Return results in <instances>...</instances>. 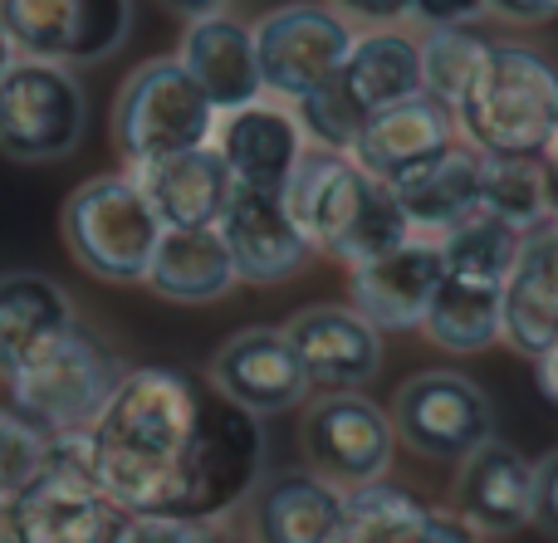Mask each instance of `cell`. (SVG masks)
<instances>
[{"label":"cell","mask_w":558,"mask_h":543,"mask_svg":"<svg viewBox=\"0 0 558 543\" xmlns=\"http://www.w3.org/2000/svg\"><path fill=\"white\" fill-rule=\"evenodd\" d=\"M235 525L251 543H343L348 495L304 466L265 470L235 509Z\"/></svg>","instance_id":"obj_14"},{"label":"cell","mask_w":558,"mask_h":543,"mask_svg":"<svg viewBox=\"0 0 558 543\" xmlns=\"http://www.w3.org/2000/svg\"><path fill=\"white\" fill-rule=\"evenodd\" d=\"M475 186H481V152H471L456 137L436 162H426L422 172H412L407 182L387 186V192L397 196L412 235H432L436 240L446 225L465 221L475 211Z\"/></svg>","instance_id":"obj_27"},{"label":"cell","mask_w":558,"mask_h":543,"mask_svg":"<svg viewBox=\"0 0 558 543\" xmlns=\"http://www.w3.org/2000/svg\"><path fill=\"white\" fill-rule=\"evenodd\" d=\"M0 29L20 59L88 69L128 45L133 0H0Z\"/></svg>","instance_id":"obj_11"},{"label":"cell","mask_w":558,"mask_h":543,"mask_svg":"<svg viewBox=\"0 0 558 543\" xmlns=\"http://www.w3.org/2000/svg\"><path fill=\"white\" fill-rule=\"evenodd\" d=\"M387 427L422 460L461 466L475 446H485V441L495 436V402H490V392L475 378H465V372L426 368V372H412V378L392 392Z\"/></svg>","instance_id":"obj_9"},{"label":"cell","mask_w":558,"mask_h":543,"mask_svg":"<svg viewBox=\"0 0 558 543\" xmlns=\"http://www.w3.org/2000/svg\"><path fill=\"white\" fill-rule=\"evenodd\" d=\"M206 529L211 525L182 515H123L113 543H202Z\"/></svg>","instance_id":"obj_34"},{"label":"cell","mask_w":558,"mask_h":543,"mask_svg":"<svg viewBox=\"0 0 558 543\" xmlns=\"http://www.w3.org/2000/svg\"><path fill=\"white\" fill-rule=\"evenodd\" d=\"M299 451L304 470L338 490H363L387 480L397 456V436L387 427V411L367 392H324L304 407L299 421Z\"/></svg>","instance_id":"obj_12"},{"label":"cell","mask_w":558,"mask_h":543,"mask_svg":"<svg viewBox=\"0 0 558 543\" xmlns=\"http://www.w3.org/2000/svg\"><path fill=\"white\" fill-rule=\"evenodd\" d=\"M118 525L123 515L78 470L69 441H54L49 466L0 499V543H113Z\"/></svg>","instance_id":"obj_10"},{"label":"cell","mask_w":558,"mask_h":543,"mask_svg":"<svg viewBox=\"0 0 558 543\" xmlns=\"http://www.w3.org/2000/svg\"><path fill=\"white\" fill-rule=\"evenodd\" d=\"M490 15H500L505 25H549L558 15V0H485Z\"/></svg>","instance_id":"obj_38"},{"label":"cell","mask_w":558,"mask_h":543,"mask_svg":"<svg viewBox=\"0 0 558 543\" xmlns=\"http://www.w3.org/2000/svg\"><path fill=\"white\" fill-rule=\"evenodd\" d=\"M490 49V39L475 25H436L416 39V59H422V88L441 103H456L465 88V78L475 74L481 54Z\"/></svg>","instance_id":"obj_32"},{"label":"cell","mask_w":558,"mask_h":543,"mask_svg":"<svg viewBox=\"0 0 558 543\" xmlns=\"http://www.w3.org/2000/svg\"><path fill=\"white\" fill-rule=\"evenodd\" d=\"M530 525L558 539V451H544L530 470Z\"/></svg>","instance_id":"obj_35"},{"label":"cell","mask_w":558,"mask_h":543,"mask_svg":"<svg viewBox=\"0 0 558 543\" xmlns=\"http://www.w3.org/2000/svg\"><path fill=\"white\" fill-rule=\"evenodd\" d=\"M416 543H481L471 534V529L461 525V519L451 515V509H432V515H426V529H422V539Z\"/></svg>","instance_id":"obj_39"},{"label":"cell","mask_w":558,"mask_h":543,"mask_svg":"<svg viewBox=\"0 0 558 543\" xmlns=\"http://www.w3.org/2000/svg\"><path fill=\"white\" fill-rule=\"evenodd\" d=\"M530 470L534 460L520 446L490 436L456 466L451 515L475 539H510L530 529Z\"/></svg>","instance_id":"obj_20"},{"label":"cell","mask_w":558,"mask_h":543,"mask_svg":"<svg viewBox=\"0 0 558 543\" xmlns=\"http://www.w3.org/2000/svg\"><path fill=\"white\" fill-rule=\"evenodd\" d=\"M422 333L446 353H481L500 343V284L441 274L422 313Z\"/></svg>","instance_id":"obj_28"},{"label":"cell","mask_w":558,"mask_h":543,"mask_svg":"<svg viewBox=\"0 0 558 543\" xmlns=\"http://www.w3.org/2000/svg\"><path fill=\"white\" fill-rule=\"evenodd\" d=\"M446 264L432 235H407L402 245L348 270V309L377 333H412L441 284Z\"/></svg>","instance_id":"obj_16"},{"label":"cell","mask_w":558,"mask_h":543,"mask_svg":"<svg viewBox=\"0 0 558 543\" xmlns=\"http://www.w3.org/2000/svg\"><path fill=\"white\" fill-rule=\"evenodd\" d=\"M88 94L74 69L15 59L0 74V157L10 162H64L84 147Z\"/></svg>","instance_id":"obj_7"},{"label":"cell","mask_w":558,"mask_h":543,"mask_svg":"<svg viewBox=\"0 0 558 543\" xmlns=\"http://www.w3.org/2000/svg\"><path fill=\"white\" fill-rule=\"evenodd\" d=\"M202 543H251V539L241 534V525H235V519H221V525H211V529H206Z\"/></svg>","instance_id":"obj_41"},{"label":"cell","mask_w":558,"mask_h":543,"mask_svg":"<svg viewBox=\"0 0 558 543\" xmlns=\"http://www.w3.org/2000/svg\"><path fill=\"white\" fill-rule=\"evenodd\" d=\"M216 108L206 94L186 78L177 54L147 59L123 78L113 98V152L123 172H143V166L162 162V157L206 147L216 133Z\"/></svg>","instance_id":"obj_6"},{"label":"cell","mask_w":558,"mask_h":543,"mask_svg":"<svg viewBox=\"0 0 558 543\" xmlns=\"http://www.w3.org/2000/svg\"><path fill=\"white\" fill-rule=\"evenodd\" d=\"M353 29H392L407 20V0H324Z\"/></svg>","instance_id":"obj_36"},{"label":"cell","mask_w":558,"mask_h":543,"mask_svg":"<svg viewBox=\"0 0 558 543\" xmlns=\"http://www.w3.org/2000/svg\"><path fill=\"white\" fill-rule=\"evenodd\" d=\"M481 15H485V0H407V20H422L426 29L475 25Z\"/></svg>","instance_id":"obj_37"},{"label":"cell","mask_w":558,"mask_h":543,"mask_svg":"<svg viewBox=\"0 0 558 543\" xmlns=\"http://www.w3.org/2000/svg\"><path fill=\"white\" fill-rule=\"evenodd\" d=\"M78 319L74 294L39 270L0 274V382L39 358Z\"/></svg>","instance_id":"obj_24"},{"label":"cell","mask_w":558,"mask_h":543,"mask_svg":"<svg viewBox=\"0 0 558 543\" xmlns=\"http://www.w3.org/2000/svg\"><path fill=\"white\" fill-rule=\"evenodd\" d=\"M15 59H20V54H15V45H10V35L0 29V74H5V69L15 64Z\"/></svg>","instance_id":"obj_42"},{"label":"cell","mask_w":558,"mask_h":543,"mask_svg":"<svg viewBox=\"0 0 558 543\" xmlns=\"http://www.w3.org/2000/svg\"><path fill=\"white\" fill-rule=\"evenodd\" d=\"M338 98L353 108L357 118L377 113L387 103H402V98L422 94V59H416V39L402 25L392 29H367L353 39L343 69L333 78Z\"/></svg>","instance_id":"obj_25"},{"label":"cell","mask_w":558,"mask_h":543,"mask_svg":"<svg viewBox=\"0 0 558 543\" xmlns=\"http://www.w3.org/2000/svg\"><path fill=\"white\" fill-rule=\"evenodd\" d=\"M451 143H456L451 103H441V98H432L422 88V94L402 98V103H387V108H377V113H367L348 157H353L373 182L397 186L412 172H422L426 162H436Z\"/></svg>","instance_id":"obj_17"},{"label":"cell","mask_w":558,"mask_h":543,"mask_svg":"<svg viewBox=\"0 0 558 543\" xmlns=\"http://www.w3.org/2000/svg\"><path fill=\"white\" fill-rule=\"evenodd\" d=\"M143 284L167 304L202 309L235 289V270L216 231H162Z\"/></svg>","instance_id":"obj_26"},{"label":"cell","mask_w":558,"mask_h":543,"mask_svg":"<svg viewBox=\"0 0 558 543\" xmlns=\"http://www.w3.org/2000/svg\"><path fill=\"white\" fill-rule=\"evenodd\" d=\"M260 88L275 103H304L338 78L357 29L324 0H294L251 25Z\"/></svg>","instance_id":"obj_8"},{"label":"cell","mask_w":558,"mask_h":543,"mask_svg":"<svg viewBox=\"0 0 558 543\" xmlns=\"http://www.w3.org/2000/svg\"><path fill=\"white\" fill-rule=\"evenodd\" d=\"M500 338L520 358H558V221L534 225L500 284Z\"/></svg>","instance_id":"obj_21"},{"label":"cell","mask_w":558,"mask_h":543,"mask_svg":"<svg viewBox=\"0 0 558 543\" xmlns=\"http://www.w3.org/2000/svg\"><path fill=\"white\" fill-rule=\"evenodd\" d=\"M520 245H524V231L485 215L481 206H475L465 221L446 225V231L436 235V250H441L446 274H471V280H490V284H505Z\"/></svg>","instance_id":"obj_30"},{"label":"cell","mask_w":558,"mask_h":543,"mask_svg":"<svg viewBox=\"0 0 558 543\" xmlns=\"http://www.w3.org/2000/svg\"><path fill=\"white\" fill-rule=\"evenodd\" d=\"M157 5L172 10V15H182L186 25H192V20H202V15H221L231 0H157Z\"/></svg>","instance_id":"obj_40"},{"label":"cell","mask_w":558,"mask_h":543,"mask_svg":"<svg viewBox=\"0 0 558 543\" xmlns=\"http://www.w3.org/2000/svg\"><path fill=\"white\" fill-rule=\"evenodd\" d=\"M475 206L495 221L514 225L530 235L534 225L554 221V196H549V162H514V157H481V186H475Z\"/></svg>","instance_id":"obj_29"},{"label":"cell","mask_w":558,"mask_h":543,"mask_svg":"<svg viewBox=\"0 0 558 543\" xmlns=\"http://www.w3.org/2000/svg\"><path fill=\"white\" fill-rule=\"evenodd\" d=\"M211 147L241 192L279 196L289 172H294L299 152H304V133H299V118L289 103L255 98V103L231 108V113L216 118Z\"/></svg>","instance_id":"obj_19"},{"label":"cell","mask_w":558,"mask_h":543,"mask_svg":"<svg viewBox=\"0 0 558 543\" xmlns=\"http://www.w3.org/2000/svg\"><path fill=\"white\" fill-rule=\"evenodd\" d=\"M206 382L221 402L251 411V417H284V411L304 407L308 382L299 368L294 343L284 329H241L211 353L206 362Z\"/></svg>","instance_id":"obj_13"},{"label":"cell","mask_w":558,"mask_h":543,"mask_svg":"<svg viewBox=\"0 0 558 543\" xmlns=\"http://www.w3.org/2000/svg\"><path fill=\"white\" fill-rule=\"evenodd\" d=\"M348 495V529L343 543H416L426 529L432 505L412 495V490L392 485V480H373L363 490H343Z\"/></svg>","instance_id":"obj_31"},{"label":"cell","mask_w":558,"mask_h":543,"mask_svg":"<svg viewBox=\"0 0 558 543\" xmlns=\"http://www.w3.org/2000/svg\"><path fill=\"white\" fill-rule=\"evenodd\" d=\"M451 118L471 152L549 162L558 143V78L549 54L520 39H490L451 103Z\"/></svg>","instance_id":"obj_2"},{"label":"cell","mask_w":558,"mask_h":543,"mask_svg":"<svg viewBox=\"0 0 558 543\" xmlns=\"http://www.w3.org/2000/svg\"><path fill=\"white\" fill-rule=\"evenodd\" d=\"M216 235L231 255L235 284H284L304 274L314 260V245L289 221L284 196L270 192H241L235 186L221 221H216Z\"/></svg>","instance_id":"obj_18"},{"label":"cell","mask_w":558,"mask_h":543,"mask_svg":"<svg viewBox=\"0 0 558 543\" xmlns=\"http://www.w3.org/2000/svg\"><path fill=\"white\" fill-rule=\"evenodd\" d=\"M143 186L153 215L162 221V231H216L226 201H231L235 182L226 172V162L216 157V147H192V152L162 157V162L133 172Z\"/></svg>","instance_id":"obj_23"},{"label":"cell","mask_w":558,"mask_h":543,"mask_svg":"<svg viewBox=\"0 0 558 543\" xmlns=\"http://www.w3.org/2000/svg\"><path fill=\"white\" fill-rule=\"evenodd\" d=\"M59 235L78 270L108 284H143L147 260L162 240V221L153 215L133 172H104L78 182L64 196Z\"/></svg>","instance_id":"obj_5"},{"label":"cell","mask_w":558,"mask_h":543,"mask_svg":"<svg viewBox=\"0 0 558 543\" xmlns=\"http://www.w3.org/2000/svg\"><path fill=\"white\" fill-rule=\"evenodd\" d=\"M177 64L186 69V78L202 88L216 113H231V108H245V103H255V98H265L260 69H255L251 25L226 15V10L186 25Z\"/></svg>","instance_id":"obj_22"},{"label":"cell","mask_w":558,"mask_h":543,"mask_svg":"<svg viewBox=\"0 0 558 543\" xmlns=\"http://www.w3.org/2000/svg\"><path fill=\"white\" fill-rule=\"evenodd\" d=\"M206 387L182 368H128L84 436H69L78 470L118 515H172Z\"/></svg>","instance_id":"obj_1"},{"label":"cell","mask_w":558,"mask_h":543,"mask_svg":"<svg viewBox=\"0 0 558 543\" xmlns=\"http://www.w3.org/2000/svg\"><path fill=\"white\" fill-rule=\"evenodd\" d=\"M49 456H54V436L20 417L15 407H0V499L25 490L49 466Z\"/></svg>","instance_id":"obj_33"},{"label":"cell","mask_w":558,"mask_h":543,"mask_svg":"<svg viewBox=\"0 0 558 543\" xmlns=\"http://www.w3.org/2000/svg\"><path fill=\"white\" fill-rule=\"evenodd\" d=\"M304 368L308 397L324 392H363L383 372V333L357 319L348 304H308L284 323Z\"/></svg>","instance_id":"obj_15"},{"label":"cell","mask_w":558,"mask_h":543,"mask_svg":"<svg viewBox=\"0 0 558 543\" xmlns=\"http://www.w3.org/2000/svg\"><path fill=\"white\" fill-rule=\"evenodd\" d=\"M279 196H284L289 221L314 245V255H328L348 270L412 235L397 196L383 182H373L348 152H333V147L304 143Z\"/></svg>","instance_id":"obj_3"},{"label":"cell","mask_w":558,"mask_h":543,"mask_svg":"<svg viewBox=\"0 0 558 543\" xmlns=\"http://www.w3.org/2000/svg\"><path fill=\"white\" fill-rule=\"evenodd\" d=\"M123 372H128V362L113 348V338L104 329H94V323L74 319L69 333H59L5 387H10V407L20 417H29L54 441H69L94 427V417L113 397Z\"/></svg>","instance_id":"obj_4"}]
</instances>
